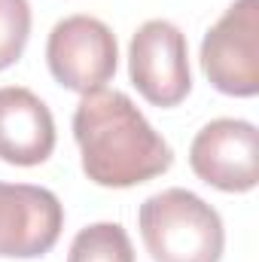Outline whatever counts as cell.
I'll return each mask as SVG.
<instances>
[{
  "label": "cell",
  "mask_w": 259,
  "mask_h": 262,
  "mask_svg": "<svg viewBox=\"0 0 259 262\" xmlns=\"http://www.w3.org/2000/svg\"><path fill=\"white\" fill-rule=\"evenodd\" d=\"M73 137L82 171L107 189H128L165 174L174 165L168 140L146 122L125 92L98 89L82 95L73 110Z\"/></svg>",
  "instance_id": "obj_1"
},
{
  "label": "cell",
  "mask_w": 259,
  "mask_h": 262,
  "mask_svg": "<svg viewBox=\"0 0 259 262\" xmlns=\"http://www.w3.org/2000/svg\"><path fill=\"white\" fill-rule=\"evenodd\" d=\"M140 238L153 262H220L226 232L220 213L189 189H162L137 210Z\"/></svg>",
  "instance_id": "obj_2"
},
{
  "label": "cell",
  "mask_w": 259,
  "mask_h": 262,
  "mask_svg": "<svg viewBox=\"0 0 259 262\" xmlns=\"http://www.w3.org/2000/svg\"><path fill=\"white\" fill-rule=\"evenodd\" d=\"M201 70L229 98L259 95V0H235L201 40Z\"/></svg>",
  "instance_id": "obj_3"
},
{
  "label": "cell",
  "mask_w": 259,
  "mask_h": 262,
  "mask_svg": "<svg viewBox=\"0 0 259 262\" xmlns=\"http://www.w3.org/2000/svg\"><path fill=\"white\" fill-rule=\"evenodd\" d=\"M128 76L153 107H177L192 92L186 34L168 18L143 21L128 43Z\"/></svg>",
  "instance_id": "obj_4"
},
{
  "label": "cell",
  "mask_w": 259,
  "mask_h": 262,
  "mask_svg": "<svg viewBox=\"0 0 259 262\" xmlns=\"http://www.w3.org/2000/svg\"><path fill=\"white\" fill-rule=\"evenodd\" d=\"M46 64L55 82L70 92H98L116 76V34L95 15H67L46 40Z\"/></svg>",
  "instance_id": "obj_5"
},
{
  "label": "cell",
  "mask_w": 259,
  "mask_h": 262,
  "mask_svg": "<svg viewBox=\"0 0 259 262\" xmlns=\"http://www.w3.org/2000/svg\"><path fill=\"white\" fill-rule=\"evenodd\" d=\"M195 177L220 192H250L259 183V131L247 119H213L192 137Z\"/></svg>",
  "instance_id": "obj_6"
},
{
  "label": "cell",
  "mask_w": 259,
  "mask_h": 262,
  "mask_svg": "<svg viewBox=\"0 0 259 262\" xmlns=\"http://www.w3.org/2000/svg\"><path fill=\"white\" fill-rule=\"evenodd\" d=\"M64 229V207L52 189L0 180V259H40Z\"/></svg>",
  "instance_id": "obj_7"
},
{
  "label": "cell",
  "mask_w": 259,
  "mask_h": 262,
  "mask_svg": "<svg viewBox=\"0 0 259 262\" xmlns=\"http://www.w3.org/2000/svg\"><path fill=\"white\" fill-rule=\"evenodd\" d=\"M55 149V119L40 95L25 85L0 89V159L6 165L34 168Z\"/></svg>",
  "instance_id": "obj_8"
},
{
  "label": "cell",
  "mask_w": 259,
  "mask_h": 262,
  "mask_svg": "<svg viewBox=\"0 0 259 262\" xmlns=\"http://www.w3.org/2000/svg\"><path fill=\"white\" fill-rule=\"evenodd\" d=\"M67 262H134V247L119 223H92L76 232Z\"/></svg>",
  "instance_id": "obj_9"
},
{
  "label": "cell",
  "mask_w": 259,
  "mask_h": 262,
  "mask_svg": "<svg viewBox=\"0 0 259 262\" xmlns=\"http://www.w3.org/2000/svg\"><path fill=\"white\" fill-rule=\"evenodd\" d=\"M31 37V3L0 0V70L12 67Z\"/></svg>",
  "instance_id": "obj_10"
}]
</instances>
